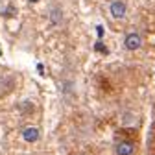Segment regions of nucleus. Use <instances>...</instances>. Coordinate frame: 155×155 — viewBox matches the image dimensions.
<instances>
[{"label": "nucleus", "instance_id": "f257e3e1", "mask_svg": "<svg viewBox=\"0 0 155 155\" xmlns=\"http://www.w3.org/2000/svg\"><path fill=\"white\" fill-rule=\"evenodd\" d=\"M140 46H142V39H140L139 33L131 31V33L126 35V48L127 50H139Z\"/></svg>", "mask_w": 155, "mask_h": 155}, {"label": "nucleus", "instance_id": "f03ea898", "mask_svg": "<svg viewBox=\"0 0 155 155\" xmlns=\"http://www.w3.org/2000/svg\"><path fill=\"white\" fill-rule=\"evenodd\" d=\"M111 15L114 18H124L127 8H126V2H122V0H114V2H111Z\"/></svg>", "mask_w": 155, "mask_h": 155}, {"label": "nucleus", "instance_id": "7ed1b4c3", "mask_svg": "<svg viewBox=\"0 0 155 155\" xmlns=\"http://www.w3.org/2000/svg\"><path fill=\"white\" fill-rule=\"evenodd\" d=\"M22 139L26 142H37L39 140V129L37 127H26L22 131Z\"/></svg>", "mask_w": 155, "mask_h": 155}, {"label": "nucleus", "instance_id": "20e7f679", "mask_svg": "<svg viewBox=\"0 0 155 155\" xmlns=\"http://www.w3.org/2000/svg\"><path fill=\"white\" fill-rule=\"evenodd\" d=\"M114 150H116V155H131L135 151V146L131 142H118Z\"/></svg>", "mask_w": 155, "mask_h": 155}, {"label": "nucleus", "instance_id": "39448f33", "mask_svg": "<svg viewBox=\"0 0 155 155\" xmlns=\"http://www.w3.org/2000/svg\"><path fill=\"white\" fill-rule=\"evenodd\" d=\"M94 48L98 50L100 54H109V50H107V46H105L104 43H96V45H94Z\"/></svg>", "mask_w": 155, "mask_h": 155}, {"label": "nucleus", "instance_id": "423d86ee", "mask_svg": "<svg viewBox=\"0 0 155 155\" xmlns=\"http://www.w3.org/2000/svg\"><path fill=\"white\" fill-rule=\"evenodd\" d=\"M96 31H98V37H100V39L104 37V28H102V26H96Z\"/></svg>", "mask_w": 155, "mask_h": 155}, {"label": "nucleus", "instance_id": "0eeeda50", "mask_svg": "<svg viewBox=\"0 0 155 155\" xmlns=\"http://www.w3.org/2000/svg\"><path fill=\"white\" fill-rule=\"evenodd\" d=\"M30 2H31V4H35V2H39V0H30Z\"/></svg>", "mask_w": 155, "mask_h": 155}]
</instances>
